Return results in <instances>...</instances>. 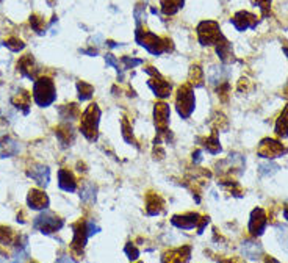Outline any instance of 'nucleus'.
Here are the masks:
<instances>
[{"label": "nucleus", "instance_id": "nucleus-31", "mask_svg": "<svg viewBox=\"0 0 288 263\" xmlns=\"http://www.w3.org/2000/svg\"><path fill=\"white\" fill-rule=\"evenodd\" d=\"M30 25H32V29L36 32V33H44V19H41V17L38 16H32L30 17Z\"/></svg>", "mask_w": 288, "mask_h": 263}, {"label": "nucleus", "instance_id": "nucleus-14", "mask_svg": "<svg viewBox=\"0 0 288 263\" xmlns=\"http://www.w3.org/2000/svg\"><path fill=\"white\" fill-rule=\"evenodd\" d=\"M58 185L61 189H64V191H68V193H72V191H76V188H77V184H76V179H74L72 176V172L68 171V169H61L58 172Z\"/></svg>", "mask_w": 288, "mask_h": 263}, {"label": "nucleus", "instance_id": "nucleus-23", "mask_svg": "<svg viewBox=\"0 0 288 263\" xmlns=\"http://www.w3.org/2000/svg\"><path fill=\"white\" fill-rule=\"evenodd\" d=\"M11 102L16 108H21V110H24V113L27 114L29 113V105H30V96L27 94L25 91H21V94L17 93L16 96H13Z\"/></svg>", "mask_w": 288, "mask_h": 263}, {"label": "nucleus", "instance_id": "nucleus-18", "mask_svg": "<svg viewBox=\"0 0 288 263\" xmlns=\"http://www.w3.org/2000/svg\"><path fill=\"white\" fill-rule=\"evenodd\" d=\"M16 153H19V144L11 138H5L0 141V158L13 157Z\"/></svg>", "mask_w": 288, "mask_h": 263}, {"label": "nucleus", "instance_id": "nucleus-33", "mask_svg": "<svg viewBox=\"0 0 288 263\" xmlns=\"http://www.w3.org/2000/svg\"><path fill=\"white\" fill-rule=\"evenodd\" d=\"M123 137L125 138V141H127V143L135 144L133 135H132V132H130V127H128V122H127V121H124V122H123Z\"/></svg>", "mask_w": 288, "mask_h": 263}, {"label": "nucleus", "instance_id": "nucleus-19", "mask_svg": "<svg viewBox=\"0 0 288 263\" xmlns=\"http://www.w3.org/2000/svg\"><path fill=\"white\" fill-rule=\"evenodd\" d=\"M149 86L152 88L155 96H159V97H168L171 94V85L165 80L152 78V80H149Z\"/></svg>", "mask_w": 288, "mask_h": 263}, {"label": "nucleus", "instance_id": "nucleus-43", "mask_svg": "<svg viewBox=\"0 0 288 263\" xmlns=\"http://www.w3.org/2000/svg\"><path fill=\"white\" fill-rule=\"evenodd\" d=\"M57 263H74V262H72V260H71L69 257H63V259H60V260H58Z\"/></svg>", "mask_w": 288, "mask_h": 263}, {"label": "nucleus", "instance_id": "nucleus-7", "mask_svg": "<svg viewBox=\"0 0 288 263\" xmlns=\"http://www.w3.org/2000/svg\"><path fill=\"white\" fill-rule=\"evenodd\" d=\"M257 153H258V157H263V158H277V157H282L284 153H287V149L284 148V144L279 143L277 140L265 138L260 143Z\"/></svg>", "mask_w": 288, "mask_h": 263}, {"label": "nucleus", "instance_id": "nucleus-46", "mask_svg": "<svg viewBox=\"0 0 288 263\" xmlns=\"http://www.w3.org/2000/svg\"><path fill=\"white\" fill-rule=\"evenodd\" d=\"M13 263H21V262H19V260H16V262H13Z\"/></svg>", "mask_w": 288, "mask_h": 263}, {"label": "nucleus", "instance_id": "nucleus-5", "mask_svg": "<svg viewBox=\"0 0 288 263\" xmlns=\"http://www.w3.org/2000/svg\"><path fill=\"white\" fill-rule=\"evenodd\" d=\"M175 105H177V112L183 119H187V117L191 116V113L194 110V94H193L191 86L185 85L179 89Z\"/></svg>", "mask_w": 288, "mask_h": 263}, {"label": "nucleus", "instance_id": "nucleus-1", "mask_svg": "<svg viewBox=\"0 0 288 263\" xmlns=\"http://www.w3.org/2000/svg\"><path fill=\"white\" fill-rule=\"evenodd\" d=\"M33 99L40 107H49L57 99L55 94V85L50 78H40L35 81L33 86Z\"/></svg>", "mask_w": 288, "mask_h": 263}, {"label": "nucleus", "instance_id": "nucleus-3", "mask_svg": "<svg viewBox=\"0 0 288 263\" xmlns=\"http://www.w3.org/2000/svg\"><path fill=\"white\" fill-rule=\"evenodd\" d=\"M136 41L139 46H143L147 52L154 53V55H160L163 50H168V44H171L168 39H160L159 36L151 32H136Z\"/></svg>", "mask_w": 288, "mask_h": 263}, {"label": "nucleus", "instance_id": "nucleus-36", "mask_svg": "<svg viewBox=\"0 0 288 263\" xmlns=\"http://www.w3.org/2000/svg\"><path fill=\"white\" fill-rule=\"evenodd\" d=\"M191 78L194 80L193 83H196L198 86L199 85H202V71L196 66V68H193V71H191Z\"/></svg>", "mask_w": 288, "mask_h": 263}, {"label": "nucleus", "instance_id": "nucleus-11", "mask_svg": "<svg viewBox=\"0 0 288 263\" xmlns=\"http://www.w3.org/2000/svg\"><path fill=\"white\" fill-rule=\"evenodd\" d=\"M88 230L85 223H79L77 225H74V240H72V249L82 252L85 248L86 240H88Z\"/></svg>", "mask_w": 288, "mask_h": 263}, {"label": "nucleus", "instance_id": "nucleus-37", "mask_svg": "<svg viewBox=\"0 0 288 263\" xmlns=\"http://www.w3.org/2000/svg\"><path fill=\"white\" fill-rule=\"evenodd\" d=\"M123 63L125 65V69H130V68H135L138 65H141V60H133V58H128V57H124L123 58Z\"/></svg>", "mask_w": 288, "mask_h": 263}, {"label": "nucleus", "instance_id": "nucleus-4", "mask_svg": "<svg viewBox=\"0 0 288 263\" xmlns=\"http://www.w3.org/2000/svg\"><path fill=\"white\" fill-rule=\"evenodd\" d=\"M198 36L202 46H211V44H216L221 39V30L219 25L213 21H204L198 27Z\"/></svg>", "mask_w": 288, "mask_h": 263}, {"label": "nucleus", "instance_id": "nucleus-44", "mask_svg": "<svg viewBox=\"0 0 288 263\" xmlns=\"http://www.w3.org/2000/svg\"><path fill=\"white\" fill-rule=\"evenodd\" d=\"M265 263H281V262L276 260V259H273V257H268V259L265 260Z\"/></svg>", "mask_w": 288, "mask_h": 263}, {"label": "nucleus", "instance_id": "nucleus-42", "mask_svg": "<svg viewBox=\"0 0 288 263\" xmlns=\"http://www.w3.org/2000/svg\"><path fill=\"white\" fill-rule=\"evenodd\" d=\"M219 263H243V262H240L237 259H229V260H221Z\"/></svg>", "mask_w": 288, "mask_h": 263}, {"label": "nucleus", "instance_id": "nucleus-9", "mask_svg": "<svg viewBox=\"0 0 288 263\" xmlns=\"http://www.w3.org/2000/svg\"><path fill=\"white\" fill-rule=\"evenodd\" d=\"M230 22L238 32H245L247 29H255L257 16H254L252 13H247V11H240L234 16V19H230Z\"/></svg>", "mask_w": 288, "mask_h": 263}, {"label": "nucleus", "instance_id": "nucleus-41", "mask_svg": "<svg viewBox=\"0 0 288 263\" xmlns=\"http://www.w3.org/2000/svg\"><path fill=\"white\" fill-rule=\"evenodd\" d=\"M201 155H202V152H201V150H196V152L193 153V157H196V158H194V163H199V161L202 160Z\"/></svg>", "mask_w": 288, "mask_h": 263}, {"label": "nucleus", "instance_id": "nucleus-15", "mask_svg": "<svg viewBox=\"0 0 288 263\" xmlns=\"http://www.w3.org/2000/svg\"><path fill=\"white\" fill-rule=\"evenodd\" d=\"M27 201H29V205L35 208V210H41V208H45L49 205L47 196L42 191H40V189H32L29 193V199H27Z\"/></svg>", "mask_w": 288, "mask_h": 263}, {"label": "nucleus", "instance_id": "nucleus-25", "mask_svg": "<svg viewBox=\"0 0 288 263\" xmlns=\"http://www.w3.org/2000/svg\"><path fill=\"white\" fill-rule=\"evenodd\" d=\"M162 199L159 196H149L147 197V212L149 215H157L162 210Z\"/></svg>", "mask_w": 288, "mask_h": 263}, {"label": "nucleus", "instance_id": "nucleus-6", "mask_svg": "<svg viewBox=\"0 0 288 263\" xmlns=\"http://www.w3.org/2000/svg\"><path fill=\"white\" fill-rule=\"evenodd\" d=\"M33 227L42 233H52L63 227V220H60L58 216H55L50 212H44L33 221Z\"/></svg>", "mask_w": 288, "mask_h": 263}, {"label": "nucleus", "instance_id": "nucleus-24", "mask_svg": "<svg viewBox=\"0 0 288 263\" xmlns=\"http://www.w3.org/2000/svg\"><path fill=\"white\" fill-rule=\"evenodd\" d=\"M183 5V0H162V10L165 14H174Z\"/></svg>", "mask_w": 288, "mask_h": 263}, {"label": "nucleus", "instance_id": "nucleus-30", "mask_svg": "<svg viewBox=\"0 0 288 263\" xmlns=\"http://www.w3.org/2000/svg\"><path fill=\"white\" fill-rule=\"evenodd\" d=\"M277 235H279V241H281V246L284 248L285 252H288V229L285 225H279L277 227Z\"/></svg>", "mask_w": 288, "mask_h": 263}, {"label": "nucleus", "instance_id": "nucleus-35", "mask_svg": "<svg viewBox=\"0 0 288 263\" xmlns=\"http://www.w3.org/2000/svg\"><path fill=\"white\" fill-rule=\"evenodd\" d=\"M125 254L128 256L130 260H135V259H138V256H139V251L133 246L132 243H128L127 246H125Z\"/></svg>", "mask_w": 288, "mask_h": 263}, {"label": "nucleus", "instance_id": "nucleus-40", "mask_svg": "<svg viewBox=\"0 0 288 263\" xmlns=\"http://www.w3.org/2000/svg\"><path fill=\"white\" fill-rule=\"evenodd\" d=\"M105 61H107V65H110V66H113V68H116L118 69V72H119V65H118V61H116V58L111 55V53H108V55L105 57Z\"/></svg>", "mask_w": 288, "mask_h": 263}, {"label": "nucleus", "instance_id": "nucleus-21", "mask_svg": "<svg viewBox=\"0 0 288 263\" xmlns=\"http://www.w3.org/2000/svg\"><path fill=\"white\" fill-rule=\"evenodd\" d=\"M19 71L22 72V75L29 77V78H35V72L38 69H35V60L32 58V55H25L21 63H19Z\"/></svg>", "mask_w": 288, "mask_h": 263}, {"label": "nucleus", "instance_id": "nucleus-28", "mask_svg": "<svg viewBox=\"0 0 288 263\" xmlns=\"http://www.w3.org/2000/svg\"><path fill=\"white\" fill-rule=\"evenodd\" d=\"M206 149H207L210 153H213V155H216V153L221 152L219 140H218L216 135H211L210 138H207V141H206Z\"/></svg>", "mask_w": 288, "mask_h": 263}, {"label": "nucleus", "instance_id": "nucleus-34", "mask_svg": "<svg viewBox=\"0 0 288 263\" xmlns=\"http://www.w3.org/2000/svg\"><path fill=\"white\" fill-rule=\"evenodd\" d=\"M0 243H3V244L11 243V230L10 229L0 227Z\"/></svg>", "mask_w": 288, "mask_h": 263}, {"label": "nucleus", "instance_id": "nucleus-38", "mask_svg": "<svg viewBox=\"0 0 288 263\" xmlns=\"http://www.w3.org/2000/svg\"><path fill=\"white\" fill-rule=\"evenodd\" d=\"M257 5L260 6V10L263 11V14H266L269 10V5H271V0H257Z\"/></svg>", "mask_w": 288, "mask_h": 263}, {"label": "nucleus", "instance_id": "nucleus-2", "mask_svg": "<svg viewBox=\"0 0 288 263\" xmlns=\"http://www.w3.org/2000/svg\"><path fill=\"white\" fill-rule=\"evenodd\" d=\"M99 117H100V110H99V107L96 104L89 105L85 110V113H83V116H82L80 130L89 141H94L97 138Z\"/></svg>", "mask_w": 288, "mask_h": 263}, {"label": "nucleus", "instance_id": "nucleus-45", "mask_svg": "<svg viewBox=\"0 0 288 263\" xmlns=\"http://www.w3.org/2000/svg\"><path fill=\"white\" fill-rule=\"evenodd\" d=\"M284 218H285V220L288 221V205H287V207L284 208Z\"/></svg>", "mask_w": 288, "mask_h": 263}, {"label": "nucleus", "instance_id": "nucleus-8", "mask_svg": "<svg viewBox=\"0 0 288 263\" xmlns=\"http://www.w3.org/2000/svg\"><path fill=\"white\" fill-rule=\"evenodd\" d=\"M268 225V218L263 208H254L249 220V232L252 237H260Z\"/></svg>", "mask_w": 288, "mask_h": 263}, {"label": "nucleus", "instance_id": "nucleus-22", "mask_svg": "<svg viewBox=\"0 0 288 263\" xmlns=\"http://www.w3.org/2000/svg\"><path fill=\"white\" fill-rule=\"evenodd\" d=\"M216 52L219 58L224 61V63H229L232 61V52H230V44L229 41L224 38V36H221V39L216 42Z\"/></svg>", "mask_w": 288, "mask_h": 263}, {"label": "nucleus", "instance_id": "nucleus-26", "mask_svg": "<svg viewBox=\"0 0 288 263\" xmlns=\"http://www.w3.org/2000/svg\"><path fill=\"white\" fill-rule=\"evenodd\" d=\"M79 97L80 101H86V99H89L92 96V93H94V88H92L89 83H85V81H79Z\"/></svg>", "mask_w": 288, "mask_h": 263}, {"label": "nucleus", "instance_id": "nucleus-27", "mask_svg": "<svg viewBox=\"0 0 288 263\" xmlns=\"http://www.w3.org/2000/svg\"><path fill=\"white\" fill-rule=\"evenodd\" d=\"M277 171H279V166L276 165V163H273V161L262 163V165L258 166L260 176H263V177H266V176H273V174H276Z\"/></svg>", "mask_w": 288, "mask_h": 263}, {"label": "nucleus", "instance_id": "nucleus-10", "mask_svg": "<svg viewBox=\"0 0 288 263\" xmlns=\"http://www.w3.org/2000/svg\"><path fill=\"white\" fill-rule=\"evenodd\" d=\"M171 221L175 227L183 229V230H190V229L196 227L202 220L198 213H188V215H182V216H174Z\"/></svg>", "mask_w": 288, "mask_h": 263}, {"label": "nucleus", "instance_id": "nucleus-20", "mask_svg": "<svg viewBox=\"0 0 288 263\" xmlns=\"http://www.w3.org/2000/svg\"><path fill=\"white\" fill-rule=\"evenodd\" d=\"M276 133H277V137H281V138L288 137V105L284 108V112L276 121Z\"/></svg>", "mask_w": 288, "mask_h": 263}, {"label": "nucleus", "instance_id": "nucleus-32", "mask_svg": "<svg viewBox=\"0 0 288 263\" xmlns=\"http://www.w3.org/2000/svg\"><path fill=\"white\" fill-rule=\"evenodd\" d=\"M5 46L10 49L11 52H19V50L24 49V42L21 39H17V38H10L5 42Z\"/></svg>", "mask_w": 288, "mask_h": 263}, {"label": "nucleus", "instance_id": "nucleus-29", "mask_svg": "<svg viewBox=\"0 0 288 263\" xmlns=\"http://www.w3.org/2000/svg\"><path fill=\"white\" fill-rule=\"evenodd\" d=\"M83 202H94L96 201V187L94 185H86L85 189L80 194Z\"/></svg>", "mask_w": 288, "mask_h": 263}, {"label": "nucleus", "instance_id": "nucleus-12", "mask_svg": "<svg viewBox=\"0 0 288 263\" xmlns=\"http://www.w3.org/2000/svg\"><path fill=\"white\" fill-rule=\"evenodd\" d=\"M169 107L166 104H157L155 110H154V116H155V124L160 130H166V127L169 124Z\"/></svg>", "mask_w": 288, "mask_h": 263}, {"label": "nucleus", "instance_id": "nucleus-17", "mask_svg": "<svg viewBox=\"0 0 288 263\" xmlns=\"http://www.w3.org/2000/svg\"><path fill=\"white\" fill-rule=\"evenodd\" d=\"M241 252H243L245 257H247L250 260H255V259H260V256L263 254V249L255 241H245L243 244H241Z\"/></svg>", "mask_w": 288, "mask_h": 263}, {"label": "nucleus", "instance_id": "nucleus-16", "mask_svg": "<svg viewBox=\"0 0 288 263\" xmlns=\"http://www.w3.org/2000/svg\"><path fill=\"white\" fill-rule=\"evenodd\" d=\"M190 259V248L171 251L163 257V263H187Z\"/></svg>", "mask_w": 288, "mask_h": 263}, {"label": "nucleus", "instance_id": "nucleus-39", "mask_svg": "<svg viewBox=\"0 0 288 263\" xmlns=\"http://www.w3.org/2000/svg\"><path fill=\"white\" fill-rule=\"evenodd\" d=\"M86 230H88V237H91V235H94V233H97L100 229L97 227V225L92 223V221H89V223H86Z\"/></svg>", "mask_w": 288, "mask_h": 263}, {"label": "nucleus", "instance_id": "nucleus-13", "mask_svg": "<svg viewBox=\"0 0 288 263\" xmlns=\"http://www.w3.org/2000/svg\"><path fill=\"white\" fill-rule=\"evenodd\" d=\"M29 177H32L33 180H36L41 187H47L49 179H50V171L47 166L44 165H36L29 171Z\"/></svg>", "mask_w": 288, "mask_h": 263}]
</instances>
